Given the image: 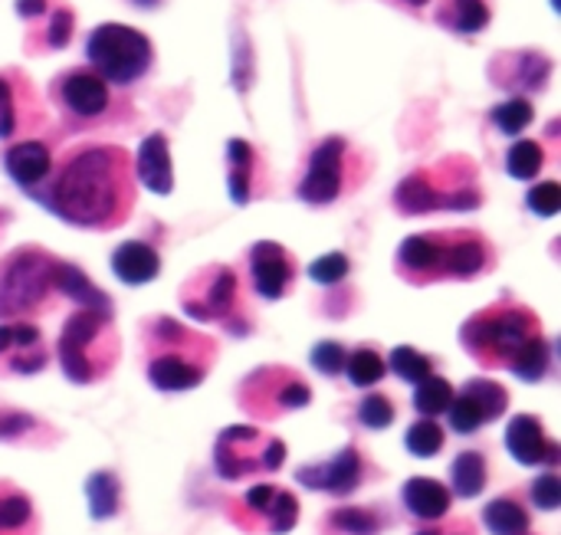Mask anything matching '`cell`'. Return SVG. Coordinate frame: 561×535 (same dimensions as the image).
I'll return each mask as SVG.
<instances>
[{
	"label": "cell",
	"mask_w": 561,
	"mask_h": 535,
	"mask_svg": "<svg viewBox=\"0 0 561 535\" xmlns=\"http://www.w3.org/2000/svg\"><path fill=\"white\" fill-rule=\"evenodd\" d=\"M273 497H276V487H270V483H260V487L247 490V497L240 500V506L247 510V523H240V526L266 533V516H270Z\"/></svg>",
	"instance_id": "ab89813d"
},
{
	"label": "cell",
	"mask_w": 561,
	"mask_h": 535,
	"mask_svg": "<svg viewBox=\"0 0 561 535\" xmlns=\"http://www.w3.org/2000/svg\"><path fill=\"white\" fill-rule=\"evenodd\" d=\"M131 3H138V7H154V3H161V0H131Z\"/></svg>",
	"instance_id": "681fc988"
},
{
	"label": "cell",
	"mask_w": 561,
	"mask_h": 535,
	"mask_svg": "<svg viewBox=\"0 0 561 535\" xmlns=\"http://www.w3.org/2000/svg\"><path fill=\"white\" fill-rule=\"evenodd\" d=\"M483 523L493 535H526L529 533V513L513 500L500 497L483 510Z\"/></svg>",
	"instance_id": "83f0119b"
},
{
	"label": "cell",
	"mask_w": 561,
	"mask_h": 535,
	"mask_svg": "<svg viewBox=\"0 0 561 535\" xmlns=\"http://www.w3.org/2000/svg\"><path fill=\"white\" fill-rule=\"evenodd\" d=\"M454 385L440 375H431L427 382L417 385L414 391V408L424 414V418H437V414H447L450 405H454Z\"/></svg>",
	"instance_id": "4dcf8cb0"
},
{
	"label": "cell",
	"mask_w": 561,
	"mask_h": 535,
	"mask_svg": "<svg viewBox=\"0 0 561 535\" xmlns=\"http://www.w3.org/2000/svg\"><path fill=\"white\" fill-rule=\"evenodd\" d=\"M480 187L473 178V164L467 158H447L434 168H421L408 174L394 191V207L401 214H427V210H477Z\"/></svg>",
	"instance_id": "5b68a950"
},
{
	"label": "cell",
	"mask_w": 561,
	"mask_h": 535,
	"mask_svg": "<svg viewBox=\"0 0 561 535\" xmlns=\"http://www.w3.org/2000/svg\"><path fill=\"white\" fill-rule=\"evenodd\" d=\"M30 194L66 224L92 230L118 227L135 201L128 151L118 145H79L59 161L53 181Z\"/></svg>",
	"instance_id": "6da1fadb"
},
{
	"label": "cell",
	"mask_w": 561,
	"mask_h": 535,
	"mask_svg": "<svg viewBox=\"0 0 561 535\" xmlns=\"http://www.w3.org/2000/svg\"><path fill=\"white\" fill-rule=\"evenodd\" d=\"M513 375H519L523 382H542L549 372V342L542 335H536L529 345L519 349V355L510 362Z\"/></svg>",
	"instance_id": "836d02e7"
},
{
	"label": "cell",
	"mask_w": 561,
	"mask_h": 535,
	"mask_svg": "<svg viewBox=\"0 0 561 535\" xmlns=\"http://www.w3.org/2000/svg\"><path fill=\"white\" fill-rule=\"evenodd\" d=\"M30 520H33L30 500H26L20 490L0 483V533H16V530H23Z\"/></svg>",
	"instance_id": "8d00e7d4"
},
{
	"label": "cell",
	"mask_w": 561,
	"mask_h": 535,
	"mask_svg": "<svg viewBox=\"0 0 561 535\" xmlns=\"http://www.w3.org/2000/svg\"><path fill=\"white\" fill-rule=\"evenodd\" d=\"M536 118V105L523 95H513L506 102H500L493 112H490V122L503 132V135H523Z\"/></svg>",
	"instance_id": "f546056e"
},
{
	"label": "cell",
	"mask_w": 561,
	"mask_h": 535,
	"mask_svg": "<svg viewBox=\"0 0 561 535\" xmlns=\"http://www.w3.org/2000/svg\"><path fill=\"white\" fill-rule=\"evenodd\" d=\"M506 447L523 467H556L561 460V447L546 437L542 421L533 414H516L506 428Z\"/></svg>",
	"instance_id": "d6986e66"
},
{
	"label": "cell",
	"mask_w": 561,
	"mask_h": 535,
	"mask_svg": "<svg viewBox=\"0 0 561 535\" xmlns=\"http://www.w3.org/2000/svg\"><path fill=\"white\" fill-rule=\"evenodd\" d=\"M0 535H3V533H0Z\"/></svg>",
	"instance_id": "816d5d0a"
},
{
	"label": "cell",
	"mask_w": 561,
	"mask_h": 535,
	"mask_svg": "<svg viewBox=\"0 0 561 535\" xmlns=\"http://www.w3.org/2000/svg\"><path fill=\"white\" fill-rule=\"evenodd\" d=\"M450 483H454V493H457L460 500L480 497L483 487H486V460H483V454L463 451V454L450 464Z\"/></svg>",
	"instance_id": "4316f807"
},
{
	"label": "cell",
	"mask_w": 561,
	"mask_h": 535,
	"mask_svg": "<svg viewBox=\"0 0 561 535\" xmlns=\"http://www.w3.org/2000/svg\"><path fill=\"white\" fill-rule=\"evenodd\" d=\"M345 358H348V352L339 342H319L312 349V368L322 375H339L345 368Z\"/></svg>",
	"instance_id": "bcb514c9"
},
{
	"label": "cell",
	"mask_w": 561,
	"mask_h": 535,
	"mask_svg": "<svg viewBox=\"0 0 561 535\" xmlns=\"http://www.w3.org/2000/svg\"><path fill=\"white\" fill-rule=\"evenodd\" d=\"M329 526L342 535H378L381 533V523L371 510H362V506H342L329 516Z\"/></svg>",
	"instance_id": "74e56055"
},
{
	"label": "cell",
	"mask_w": 561,
	"mask_h": 535,
	"mask_svg": "<svg viewBox=\"0 0 561 535\" xmlns=\"http://www.w3.org/2000/svg\"><path fill=\"white\" fill-rule=\"evenodd\" d=\"M434 20L460 36H477L490 26V3L486 0H440Z\"/></svg>",
	"instance_id": "d4e9b609"
},
{
	"label": "cell",
	"mask_w": 561,
	"mask_h": 535,
	"mask_svg": "<svg viewBox=\"0 0 561 535\" xmlns=\"http://www.w3.org/2000/svg\"><path fill=\"white\" fill-rule=\"evenodd\" d=\"M348 257L345 253H325V257H319L312 266H309V276L316 280V283H322V286H335V283H342L345 276H348Z\"/></svg>",
	"instance_id": "7bdbcfd3"
},
{
	"label": "cell",
	"mask_w": 561,
	"mask_h": 535,
	"mask_svg": "<svg viewBox=\"0 0 561 535\" xmlns=\"http://www.w3.org/2000/svg\"><path fill=\"white\" fill-rule=\"evenodd\" d=\"M286 460V444L279 437H266L256 428H227L214 447V467L224 480L276 474Z\"/></svg>",
	"instance_id": "9c48e42d"
},
{
	"label": "cell",
	"mask_w": 561,
	"mask_h": 535,
	"mask_svg": "<svg viewBox=\"0 0 561 535\" xmlns=\"http://www.w3.org/2000/svg\"><path fill=\"white\" fill-rule=\"evenodd\" d=\"M533 503H536L539 510H546V513L559 510L561 480L556 474H546V477H539V480L533 483Z\"/></svg>",
	"instance_id": "7dc6e473"
},
{
	"label": "cell",
	"mask_w": 561,
	"mask_h": 535,
	"mask_svg": "<svg viewBox=\"0 0 561 535\" xmlns=\"http://www.w3.org/2000/svg\"><path fill=\"white\" fill-rule=\"evenodd\" d=\"M3 171L26 191L46 184L49 171H53V155L43 141H16L3 151Z\"/></svg>",
	"instance_id": "ffe728a7"
},
{
	"label": "cell",
	"mask_w": 561,
	"mask_h": 535,
	"mask_svg": "<svg viewBox=\"0 0 561 535\" xmlns=\"http://www.w3.org/2000/svg\"><path fill=\"white\" fill-rule=\"evenodd\" d=\"M135 178H138L151 194H171V187H174V171H171V148H168L164 132H151V135L138 145Z\"/></svg>",
	"instance_id": "44dd1931"
},
{
	"label": "cell",
	"mask_w": 561,
	"mask_h": 535,
	"mask_svg": "<svg viewBox=\"0 0 561 535\" xmlns=\"http://www.w3.org/2000/svg\"><path fill=\"white\" fill-rule=\"evenodd\" d=\"M549 72H552V59L546 53H536V49H516V53H500L493 62H490V79L500 86V89H523V92H533V89H542L549 82Z\"/></svg>",
	"instance_id": "ac0fdd59"
},
{
	"label": "cell",
	"mask_w": 561,
	"mask_h": 535,
	"mask_svg": "<svg viewBox=\"0 0 561 535\" xmlns=\"http://www.w3.org/2000/svg\"><path fill=\"white\" fill-rule=\"evenodd\" d=\"M112 270L122 283L128 286H141V283H151L158 273H161V257L151 243H141V240H128L122 243L115 253H112Z\"/></svg>",
	"instance_id": "603a6c76"
},
{
	"label": "cell",
	"mask_w": 561,
	"mask_h": 535,
	"mask_svg": "<svg viewBox=\"0 0 561 535\" xmlns=\"http://www.w3.org/2000/svg\"><path fill=\"white\" fill-rule=\"evenodd\" d=\"M16 125H20V112H16L13 76H0V138H10Z\"/></svg>",
	"instance_id": "f6af8a7d"
},
{
	"label": "cell",
	"mask_w": 561,
	"mask_h": 535,
	"mask_svg": "<svg viewBox=\"0 0 561 535\" xmlns=\"http://www.w3.org/2000/svg\"><path fill=\"white\" fill-rule=\"evenodd\" d=\"M49 95L62 112H69L72 118H85V122L105 115L112 102L108 82L95 76L92 69H66L62 76L53 79Z\"/></svg>",
	"instance_id": "5bb4252c"
},
{
	"label": "cell",
	"mask_w": 561,
	"mask_h": 535,
	"mask_svg": "<svg viewBox=\"0 0 561 535\" xmlns=\"http://www.w3.org/2000/svg\"><path fill=\"white\" fill-rule=\"evenodd\" d=\"M546 164V148L533 138H519L510 155H506V171L516 178V181H533Z\"/></svg>",
	"instance_id": "1f68e13d"
},
{
	"label": "cell",
	"mask_w": 561,
	"mask_h": 535,
	"mask_svg": "<svg viewBox=\"0 0 561 535\" xmlns=\"http://www.w3.org/2000/svg\"><path fill=\"white\" fill-rule=\"evenodd\" d=\"M362 454L355 447H345L339 451L335 457L329 460H319V464H306L296 470V480L306 487V490H316V493H332V497H348L362 487Z\"/></svg>",
	"instance_id": "9a60e30c"
},
{
	"label": "cell",
	"mask_w": 561,
	"mask_h": 535,
	"mask_svg": "<svg viewBox=\"0 0 561 535\" xmlns=\"http://www.w3.org/2000/svg\"><path fill=\"white\" fill-rule=\"evenodd\" d=\"M39 20H43L39 39L46 43V49H62V46L69 43V36H72V26H76L72 10H69L66 3H56V7H53V0H49L46 13H43Z\"/></svg>",
	"instance_id": "d590c367"
},
{
	"label": "cell",
	"mask_w": 561,
	"mask_h": 535,
	"mask_svg": "<svg viewBox=\"0 0 561 535\" xmlns=\"http://www.w3.org/2000/svg\"><path fill=\"white\" fill-rule=\"evenodd\" d=\"M345 378L355 385V388H371L385 378V358L371 349H358L345 358Z\"/></svg>",
	"instance_id": "e575fe53"
},
{
	"label": "cell",
	"mask_w": 561,
	"mask_h": 535,
	"mask_svg": "<svg viewBox=\"0 0 561 535\" xmlns=\"http://www.w3.org/2000/svg\"><path fill=\"white\" fill-rule=\"evenodd\" d=\"M345 155H348V141L342 135H329L316 145L312 158H309V171L299 181L296 194L299 201L322 207L332 204L342 187H345Z\"/></svg>",
	"instance_id": "7c38bea8"
},
{
	"label": "cell",
	"mask_w": 561,
	"mask_h": 535,
	"mask_svg": "<svg viewBox=\"0 0 561 535\" xmlns=\"http://www.w3.org/2000/svg\"><path fill=\"white\" fill-rule=\"evenodd\" d=\"M237 299V273L230 266H207L181 289V306L194 322H230Z\"/></svg>",
	"instance_id": "8fae6325"
},
{
	"label": "cell",
	"mask_w": 561,
	"mask_h": 535,
	"mask_svg": "<svg viewBox=\"0 0 561 535\" xmlns=\"http://www.w3.org/2000/svg\"><path fill=\"white\" fill-rule=\"evenodd\" d=\"M145 349H148V382L158 391L197 388L214 358V342L207 335H197L168 316H158L145 326Z\"/></svg>",
	"instance_id": "3957f363"
},
{
	"label": "cell",
	"mask_w": 561,
	"mask_h": 535,
	"mask_svg": "<svg viewBox=\"0 0 561 535\" xmlns=\"http://www.w3.org/2000/svg\"><path fill=\"white\" fill-rule=\"evenodd\" d=\"M85 497H89V513L92 520H108L118 513V500H122V490H118V480L105 470L92 474L85 480Z\"/></svg>",
	"instance_id": "f1b7e54d"
},
{
	"label": "cell",
	"mask_w": 561,
	"mask_h": 535,
	"mask_svg": "<svg viewBox=\"0 0 561 535\" xmlns=\"http://www.w3.org/2000/svg\"><path fill=\"white\" fill-rule=\"evenodd\" d=\"M510 405V391L503 385H496L493 378H473L463 385L460 395H454V405H450V428L457 434H473L480 431L483 424L503 418Z\"/></svg>",
	"instance_id": "4fadbf2b"
},
{
	"label": "cell",
	"mask_w": 561,
	"mask_h": 535,
	"mask_svg": "<svg viewBox=\"0 0 561 535\" xmlns=\"http://www.w3.org/2000/svg\"><path fill=\"white\" fill-rule=\"evenodd\" d=\"M417 535H463V533H454V530H447V533H440V530H421Z\"/></svg>",
	"instance_id": "c3c4849f"
},
{
	"label": "cell",
	"mask_w": 561,
	"mask_h": 535,
	"mask_svg": "<svg viewBox=\"0 0 561 535\" xmlns=\"http://www.w3.org/2000/svg\"><path fill=\"white\" fill-rule=\"evenodd\" d=\"M358 421L371 431H385L394 421V405L385 395H368L358 408Z\"/></svg>",
	"instance_id": "b9f144b4"
},
{
	"label": "cell",
	"mask_w": 561,
	"mask_h": 535,
	"mask_svg": "<svg viewBox=\"0 0 561 535\" xmlns=\"http://www.w3.org/2000/svg\"><path fill=\"white\" fill-rule=\"evenodd\" d=\"M85 59L95 76L115 86H131L148 76L154 62L151 39L125 23H102L85 36Z\"/></svg>",
	"instance_id": "52a82bcc"
},
{
	"label": "cell",
	"mask_w": 561,
	"mask_h": 535,
	"mask_svg": "<svg viewBox=\"0 0 561 535\" xmlns=\"http://www.w3.org/2000/svg\"><path fill=\"white\" fill-rule=\"evenodd\" d=\"M385 368H391L401 382H411V385H421V382H427L434 375V362L427 355H421L417 349H411V345H398Z\"/></svg>",
	"instance_id": "d6a6232c"
},
{
	"label": "cell",
	"mask_w": 561,
	"mask_h": 535,
	"mask_svg": "<svg viewBox=\"0 0 561 535\" xmlns=\"http://www.w3.org/2000/svg\"><path fill=\"white\" fill-rule=\"evenodd\" d=\"M299 520V503L289 490H276L273 497V506H270V516H266V533L283 535L289 533Z\"/></svg>",
	"instance_id": "60d3db41"
},
{
	"label": "cell",
	"mask_w": 561,
	"mask_h": 535,
	"mask_svg": "<svg viewBox=\"0 0 561 535\" xmlns=\"http://www.w3.org/2000/svg\"><path fill=\"white\" fill-rule=\"evenodd\" d=\"M536 335H542L536 312L519 303H510V299L477 312L460 329L467 352L483 368H510V362L519 355V349L529 345Z\"/></svg>",
	"instance_id": "277c9868"
},
{
	"label": "cell",
	"mask_w": 561,
	"mask_h": 535,
	"mask_svg": "<svg viewBox=\"0 0 561 535\" xmlns=\"http://www.w3.org/2000/svg\"><path fill=\"white\" fill-rule=\"evenodd\" d=\"M46 345L36 326L3 322L0 326V372L3 375H33L46 368Z\"/></svg>",
	"instance_id": "2e32d148"
},
{
	"label": "cell",
	"mask_w": 561,
	"mask_h": 535,
	"mask_svg": "<svg viewBox=\"0 0 561 535\" xmlns=\"http://www.w3.org/2000/svg\"><path fill=\"white\" fill-rule=\"evenodd\" d=\"M401 500H404L408 513L417 516V520H424V523H437L450 510V490L444 483L431 480V477L408 480L404 490H401Z\"/></svg>",
	"instance_id": "cb8c5ba5"
},
{
	"label": "cell",
	"mask_w": 561,
	"mask_h": 535,
	"mask_svg": "<svg viewBox=\"0 0 561 535\" xmlns=\"http://www.w3.org/2000/svg\"><path fill=\"white\" fill-rule=\"evenodd\" d=\"M256 174H260V158L250 141L230 138L227 141V187L233 204H250L256 194Z\"/></svg>",
	"instance_id": "7402d4cb"
},
{
	"label": "cell",
	"mask_w": 561,
	"mask_h": 535,
	"mask_svg": "<svg viewBox=\"0 0 561 535\" xmlns=\"http://www.w3.org/2000/svg\"><path fill=\"white\" fill-rule=\"evenodd\" d=\"M404 3H408V7H424L427 0H404Z\"/></svg>",
	"instance_id": "f907efd6"
},
{
	"label": "cell",
	"mask_w": 561,
	"mask_h": 535,
	"mask_svg": "<svg viewBox=\"0 0 561 535\" xmlns=\"http://www.w3.org/2000/svg\"><path fill=\"white\" fill-rule=\"evenodd\" d=\"M309 401H312L309 385L296 378L289 368H260L240 385V405L263 421L306 408Z\"/></svg>",
	"instance_id": "30bf717a"
},
{
	"label": "cell",
	"mask_w": 561,
	"mask_h": 535,
	"mask_svg": "<svg viewBox=\"0 0 561 535\" xmlns=\"http://www.w3.org/2000/svg\"><path fill=\"white\" fill-rule=\"evenodd\" d=\"M53 289H59L62 296L76 299L82 309H92V312H112V303L105 299V293L99 286H92L79 266L72 263H59L56 260V270H53Z\"/></svg>",
	"instance_id": "484cf974"
},
{
	"label": "cell",
	"mask_w": 561,
	"mask_h": 535,
	"mask_svg": "<svg viewBox=\"0 0 561 535\" xmlns=\"http://www.w3.org/2000/svg\"><path fill=\"white\" fill-rule=\"evenodd\" d=\"M250 276H253V289L263 299H283L296 280V260L286 247L273 240H260L250 250Z\"/></svg>",
	"instance_id": "e0dca14e"
},
{
	"label": "cell",
	"mask_w": 561,
	"mask_h": 535,
	"mask_svg": "<svg viewBox=\"0 0 561 535\" xmlns=\"http://www.w3.org/2000/svg\"><path fill=\"white\" fill-rule=\"evenodd\" d=\"M118 362V339L112 329V312L79 309L59 332V365L76 385L99 382Z\"/></svg>",
	"instance_id": "8992f818"
},
{
	"label": "cell",
	"mask_w": 561,
	"mask_h": 535,
	"mask_svg": "<svg viewBox=\"0 0 561 535\" xmlns=\"http://www.w3.org/2000/svg\"><path fill=\"white\" fill-rule=\"evenodd\" d=\"M56 260L46 250L26 247L0 263V319H20L36 312L53 293Z\"/></svg>",
	"instance_id": "ba28073f"
},
{
	"label": "cell",
	"mask_w": 561,
	"mask_h": 535,
	"mask_svg": "<svg viewBox=\"0 0 561 535\" xmlns=\"http://www.w3.org/2000/svg\"><path fill=\"white\" fill-rule=\"evenodd\" d=\"M440 447H444V428L434 418H424L408 431V451L414 457H421V460L434 457V454H440Z\"/></svg>",
	"instance_id": "f35d334b"
},
{
	"label": "cell",
	"mask_w": 561,
	"mask_h": 535,
	"mask_svg": "<svg viewBox=\"0 0 561 535\" xmlns=\"http://www.w3.org/2000/svg\"><path fill=\"white\" fill-rule=\"evenodd\" d=\"M526 204H529V210L539 214V217H556L561 210V187L556 181H542V184H536V187L526 194Z\"/></svg>",
	"instance_id": "ee69618b"
},
{
	"label": "cell",
	"mask_w": 561,
	"mask_h": 535,
	"mask_svg": "<svg viewBox=\"0 0 561 535\" xmlns=\"http://www.w3.org/2000/svg\"><path fill=\"white\" fill-rule=\"evenodd\" d=\"M493 266V250L477 230H434L414 234L398 247V273L414 283L473 280Z\"/></svg>",
	"instance_id": "7a4b0ae2"
}]
</instances>
